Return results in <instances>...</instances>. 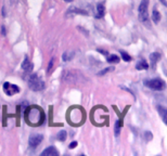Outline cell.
I'll list each match as a JSON object with an SVG mask.
<instances>
[{"label": "cell", "instance_id": "484cf974", "mask_svg": "<svg viewBox=\"0 0 167 156\" xmlns=\"http://www.w3.org/2000/svg\"><path fill=\"white\" fill-rule=\"evenodd\" d=\"M98 52L102 53V54H104V55H108V54H109V53H108V51H104V50H100V49H98Z\"/></svg>", "mask_w": 167, "mask_h": 156}, {"label": "cell", "instance_id": "3957f363", "mask_svg": "<svg viewBox=\"0 0 167 156\" xmlns=\"http://www.w3.org/2000/svg\"><path fill=\"white\" fill-rule=\"evenodd\" d=\"M144 85L147 86L148 88L152 90H155V91H162L166 87V84L164 80L160 79V78H155V79H150V80L144 81Z\"/></svg>", "mask_w": 167, "mask_h": 156}, {"label": "cell", "instance_id": "ac0fdd59", "mask_svg": "<svg viewBox=\"0 0 167 156\" xmlns=\"http://www.w3.org/2000/svg\"><path fill=\"white\" fill-rule=\"evenodd\" d=\"M108 62L109 63H118L119 62V57L115 54H112V55H109L108 57Z\"/></svg>", "mask_w": 167, "mask_h": 156}, {"label": "cell", "instance_id": "7c38bea8", "mask_svg": "<svg viewBox=\"0 0 167 156\" xmlns=\"http://www.w3.org/2000/svg\"><path fill=\"white\" fill-rule=\"evenodd\" d=\"M161 59V54L158 52H153L150 54V61L152 63V66H155V64L157 63V61Z\"/></svg>", "mask_w": 167, "mask_h": 156}, {"label": "cell", "instance_id": "8992f818", "mask_svg": "<svg viewBox=\"0 0 167 156\" xmlns=\"http://www.w3.org/2000/svg\"><path fill=\"white\" fill-rule=\"evenodd\" d=\"M3 91L8 94V96H13V94L20 92V88L16 85H12L10 83H5L3 84Z\"/></svg>", "mask_w": 167, "mask_h": 156}, {"label": "cell", "instance_id": "6da1fadb", "mask_svg": "<svg viewBox=\"0 0 167 156\" xmlns=\"http://www.w3.org/2000/svg\"><path fill=\"white\" fill-rule=\"evenodd\" d=\"M26 120L30 123V125L34 126H39L42 124L45 119L44 112L38 107H27L26 108Z\"/></svg>", "mask_w": 167, "mask_h": 156}, {"label": "cell", "instance_id": "603a6c76", "mask_svg": "<svg viewBox=\"0 0 167 156\" xmlns=\"http://www.w3.org/2000/svg\"><path fill=\"white\" fill-rule=\"evenodd\" d=\"M53 63H54V59L52 57V59L50 60V63H49V65H48V74H50V73H51V71H52Z\"/></svg>", "mask_w": 167, "mask_h": 156}, {"label": "cell", "instance_id": "d4e9b609", "mask_svg": "<svg viewBox=\"0 0 167 156\" xmlns=\"http://www.w3.org/2000/svg\"><path fill=\"white\" fill-rule=\"evenodd\" d=\"M1 34H2V36H6L7 35V30H6V27L5 26H1Z\"/></svg>", "mask_w": 167, "mask_h": 156}, {"label": "cell", "instance_id": "44dd1931", "mask_svg": "<svg viewBox=\"0 0 167 156\" xmlns=\"http://www.w3.org/2000/svg\"><path fill=\"white\" fill-rule=\"evenodd\" d=\"M113 69H114V67H106V68H104L103 71H101L100 73H99V75L100 76H102V75H104V74H106V73H109V72H112Z\"/></svg>", "mask_w": 167, "mask_h": 156}, {"label": "cell", "instance_id": "d6986e66", "mask_svg": "<svg viewBox=\"0 0 167 156\" xmlns=\"http://www.w3.org/2000/svg\"><path fill=\"white\" fill-rule=\"evenodd\" d=\"M121 57H123L124 61H126V62L131 61V57L126 52V51H121Z\"/></svg>", "mask_w": 167, "mask_h": 156}, {"label": "cell", "instance_id": "52a82bcc", "mask_svg": "<svg viewBox=\"0 0 167 156\" xmlns=\"http://www.w3.org/2000/svg\"><path fill=\"white\" fill-rule=\"evenodd\" d=\"M42 139H44L42 135H32V137L30 138V140H28V145H30L32 149H35V147H37L41 142H42Z\"/></svg>", "mask_w": 167, "mask_h": 156}, {"label": "cell", "instance_id": "2e32d148", "mask_svg": "<svg viewBox=\"0 0 167 156\" xmlns=\"http://www.w3.org/2000/svg\"><path fill=\"white\" fill-rule=\"evenodd\" d=\"M66 137H67V133L65 130H61L59 133L57 135V139L60 141H65L66 140Z\"/></svg>", "mask_w": 167, "mask_h": 156}, {"label": "cell", "instance_id": "4fadbf2b", "mask_svg": "<svg viewBox=\"0 0 167 156\" xmlns=\"http://www.w3.org/2000/svg\"><path fill=\"white\" fill-rule=\"evenodd\" d=\"M136 68L141 71V69H148L149 68V64L147 63L145 60H140L139 62L136 64Z\"/></svg>", "mask_w": 167, "mask_h": 156}, {"label": "cell", "instance_id": "5bb4252c", "mask_svg": "<svg viewBox=\"0 0 167 156\" xmlns=\"http://www.w3.org/2000/svg\"><path fill=\"white\" fill-rule=\"evenodd\" d=\"M152 20L155 24H157L161 21V14L157 10H153V12H152Z\"/></svg>", "mask_w": 167, "mask_h": 156}, {"label": "cell", "instance_id": "ba28073f", "mask_svg": "<svg viewBox=\"0 0 167 156\" xmlns=\"http://www.w3.org/2000/svg\"><path fill=\"white\" fill-rule=\"evenodd\" d=\"M40 155L41 156H59V152L55 150V147L49 146V147H47L45 151L41 152Z\"/></svg>", "mask_w": 167, "mask_h": 156}, {"label": "cell", "instance_id": "e0dca14e", "mask_svg": "<svg viewBox=\"0 0 167 156\" xmlns=\"http://www.w3.org/2000/svg\"><path fill=\"white\" fill-rule=\"evenodd\" d=\"M121 120H116L115 122V127H114V133L116 137H118L119 135V132H121Z\"/></svg>", "mask_w": 167, "mask_h": 156}, {"label": "cell", "instance_id": "9a60e30c", "mask_svg": "<svg viewBox=\"0 0 167 156\" xmlns=\"http://www.w3.org/2000/svg\"><path fill=\"white\" fill-rule=\"evenodd\" d=\"M73 57H74V52H70V51L64 52L63 53V55H62V59H63V61H65V62L71 61Z\"/></svg>", "mask_w": 167, "mask_h": 156}, {"label": "cell", "instance_id": "5b68a950", "mask_svg": "<svg viewBox=\"0 0 167 156\" xmlns=\"http://www.w3.org/2000/svg\"><path fill=\"white\" fill-rule=\"evenodd\" d=\"M148 6H149V0H141V3L139 6V18L142 22H147L149 18Z\"/></svg>", "mask_w": 167, "mask_h": 156}, {"label": "cell", "instance_id": "ffe728a7", "mask_svg": "<svg viewBox=\"0 0 167 156\" xmlns=\"http://www.w3.org/2000/svg\"><path fill=\"white\" fill-rule=\"evenodd\" d=\"M70 12H73V13H80V14H85V15H87V12L84 11V10L77 9V8H71V9H70Z\"/></svg>", "mask_w": 167, "mask_h": 156}, {"label": "cell", "instance_id": "277c9868", "mask_svg": "<svg viewBox=\"0 0 167 156\" xmlns=\"http://www.w3.org/2000/svg\"><path fill=\"white\" fill-rule=\"evenodd\" d=\"M62 76H63L64 80L72 84L79 83L82 80V74H79L76 71H64V73L62 74Z\"/></svg>", "mask_w": 167, "mask_h": 156}, {"label": "cell", "instance_id": "7402d4cb", "mask_svg": "<svg viewBox=\"0 0 167 156\" xmlns=\"http://www.w3.org/2000/svg\"><path fill=\"white\" fill-rule=\"evenodd\" d=\"M144 138H145V141H150L153 138V135H152V133L149 132V131H145V132H144Z\"/></svg>", "mask_w": 167, "mask_h": 156}, {"label": "cell", "instance_id": "4316f807", "mask_svg": "<svg viewBox=\"0 0 167 156\" xmlns=\"http://www.w3.org/2000/svg\"><path fill=\"white\" fill-rule=\"evenodd\" d=\"M64 1H66V2H71V1H73V0H64Z\"/></svg>", "mask_w": 167, "mask_h": 156}, {"label": "cell", "instance_id": "cb8c5ba5", "mask_svg": "<svg viewBox=\"0 0 167 156\" xmlns=\"http://www.w3.org/2000/svg\"><path fill=\"white\" fill-rule=\"evenodd\" d=\"M77 146V142H76V141H73V142H71L70 143V145H69V147L70 149H75V147Z\"/></svg>", "mask_w": 167, "mask_h": 156}, {"label": "cell", "instance_id": "9c48e42d", "mask_svg": "<svg viewBox=\"0 0 167 156\" xmlns=\"http://www.w3.org/2000/svg\"><path fill=\"white\" fill-rule=\"evenodd\" d=\"M22 68L25 72H30L33 69V64L30 59H28V57H25V59H24L23 63H22Z\"/></svg>", "mask_w": 167, "mask_h": 156}, {"label": "cell", "instance_id": "7a4b0ae2", "mask_svg": "<svg viewBox=\"0 0 167 156\" xmlns=\"http://www.w3.org/2000/svg\"><path fill=\"white\" fill-rule=\"evenodd\" d=\"M28 86L34 91H40L45 88V83L38 77L37 74H33L28 78Z\"/></svg>", "mask_w": 167, "mask_h": 156}, {"label": "cell", "instance_id": "30bf717a", "mask_svg": "<svg viewBox=\"0 0 167 156\" xmlns=\"http://www.w3.org/2000/svg\"><path fill=\"white\" fill-rule=\"evenodd\" d=\"M105 13V9H104V6L102 3H99L97 5V14H96V18H101L104 16Z\"/></svg>", "mask_w": 167, "mask_h": 156}, {"label": "cell", "instance_id": "8fae6325", "mask_svg": "<svg viewBox=\"0 0 167 156\" xmlns=\"http://www.w3.org/2000/svg\"><path fill=\"white\" fill-rule=\"evenodd\" d=\"M157 111H158V114H160L161 117H162L163 122L166 124V123H167V110L165 107H163V106L158 105L157 106Z\"/></svg>", "mask_w": 167, "mask_h": 156}]
</instances>
